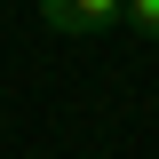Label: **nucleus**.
Returning a JSON list of instances; mask_svg holds the SVG:
<instances>
[{
  "instance_id": "obj_1",
  "label": "nucleus",
  "mask_w": 159,
  "mask_h": 159,
  "mask_svg": "<svg viewBox=\"0 0 159 159\" xmlns=\"http://www.w3.org/2000/svg\"><path fill=\"white\" fill-rule=\"evenodd\" d=\"M40 24L64 32V40H96V32L119 24V0H40Z\"/></svg>"
},
{
  "instance_id": "obj_2",
  "label": "nucleus",
  "mask_w": 159,
  "mask_h": 159,
  "mask_svg": "<svg viewBox=\"0 0 159 159\" xmlns=\"http://www.w3.org/2000/svg\"><path fill=\"white\" fill-rule=\"evenodd\" d=\"M119 24H127L135 40H151V48H159V0H119Z\"/></svg>"
}]
</instances>
